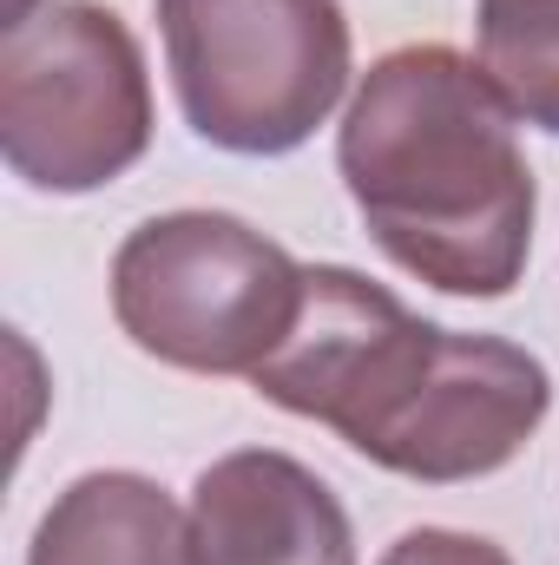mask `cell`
<instances>
[{
    "mask_svg": "<svg viewBox=\"0 0 559 565\" xmlns=\"http://www.w3.org/2000/svg\"><path fill=\"white\" fill-rule=\"evenodd\" d=\"M151 145V73L99 0H46L0 40V151L33 191H99Z\"/></svg>",
    "mask_w": 559,
    "mask_h": 565,
    "instance_id": "3957f363",
    "label": "cell"
},
{
    "mask_svg": "<svg viewBox=\"0 0 559 565\" xmlns=\"http://www.w3.org/2000/svg\"><path fill=\"white\" fill-rule=\"evenodd\" d=\"M27 565H198L191 513L145 473H80L40 513Z\"/></svg>",
    "mask_w": 559,
    "mask_h": 565,
    "instance_id": "52a82bcc",
    "label": "cell"
},
{
    "mask_svg": "<svg viewBox=\"0 0 559 565\" xmlns=\"http://www.w3.org/2000/svg\"><path fill=\"white\" fill-rule=\"evenodd\" d=\"M303 309V264L224 211L145 217L113 257V316L165 369L257 375Z\"/></svg>",
    "mask_w": 559,
    "mask_h": 565,
    "instance_id": "7a4b0ae2",
    "label": "cell"
},
{
    "mask_svg": "<svg viewBox=\"0 0 559 565\" xmlns=\"http://www.w3.org/2000/svg\"><path fill=\"white\" fill-rule=\"evenodd\" d=\"M382 565H514L494 540H481V533H447V526H415V533H402Z\"/></svg>",
    "mask_w": 559,
    "mask_h": 565,
    "instance_id": "9c48e42d",
    "label": "cell"
},
{
    "mask_svg": "<svg viewBox=\"0 0 559 565\" xmlns=\"http://www.w3.org/2000/svg\"><path fill=\"white\" fill-rule=\"evenodd\" d=\"M342 184L389 264L447 296H507L534 250V171L514 113L454 46L382 53L336 139Z\"/></svg>",
    "mask_w": 559,
    "mask_h": 565,
    "instance_id": "6da1fadb",
    "label": "cell"
},
{
    "mask_svg": "<svg viewBox=\"0 0 559 565\" xmlns=\"http://www.w3.org/2000/svg\"><path fill=\"white\" fill-rule=\"evenodd\" d=\"M46 0H7V26H20V20H33Z\"/></svg>",
    "mask_w": 559,
    "mask_h": 565,
    "instance_id": "30bf717a",
    "label": "cell"
},
{
    "mask_svg": "<svg viewBox=\"0 0 559 565\" xmlns=\"http://www.w3.org/2000/svg\"><path fill=\"white\" fill-rule=\"evenodd\" d=\"M441 342H447L441 322H421L402 296H389L362 270L309 264L303 309L283 349L251 375V388L283 415L336 427L362 460H376L428 388Z\"/></svg>",
    "mask_w": 559,
    "mask_h": 565,
    "instance_id": "5b68a950",
    "label": "cell"
},
{
    "mask_svg": "<svg viewBox=\"0 0 559 565\" xmlns=\"http://www.w3.org/2000/svg\"><path fill=\"white\" fill-rule=\"evenodd\" d=\"M158 33L191 132L238 158L296 151L349 86L342 0H158Z\"/></svg>",
    "mask_w": 559,
    "mask_h": 565,
    "instance_id": "277c9868",
    "label": "cell"
},
{
    "mask_svg": "<svg viewBox=\"0 0 559 565\" xmlns=\"http://www.w3.org/2000/svg\"><path fill=\"white\" fill-rule=\"evenodd\" d=\"M481 73L514 119L559 139V0H481Z\"/></svg>",
    "mask_w": 559,
    "mask_h": 565,
    "instance_id": "ba28073f",
    "label": "cell"
},
{
    "mask_svg": "<svg viewBox=\"0 0 559 565\" xmlns=\"http://www.w3.org/2000/svg\"><path fill=\"white\" fill-rule=\"evenodd\" d=\"M198 565H356L342 500L277 447H238L191 487Z\"/></svg>",
    "mask_w": 559,
    "mask_h": 565,
    "instance_id": "8992f818",
    "label": "cell"
}]
</instances>
